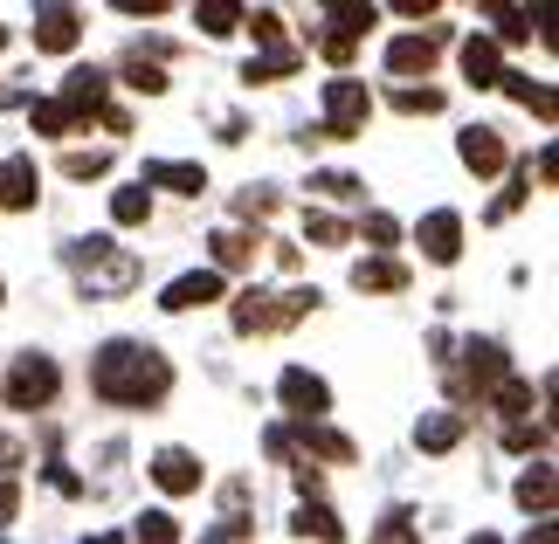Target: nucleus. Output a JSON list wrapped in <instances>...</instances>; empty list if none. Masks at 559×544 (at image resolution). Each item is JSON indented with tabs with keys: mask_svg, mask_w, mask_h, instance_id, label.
<instances>
[{
	"mask_svg": "<svg viewBox=\"0 0 559 544\" xmlns=\"http://www.w3.org/2000/svg\"><path fill=\"white\" fill-rule=\"evenodd\" d=\"M193 21H201L207 35H228L235 21H242V8H228V0H207V8H193Z\"/></svg>",
	"mask_w": 559,
	"mask_h": 544,
	"instance_id": "obj_31",
	"label": "nucleus"
},
{
	"mask_svg": "<svg viewBox=\"0 0 559 544\" xmlns=\"http://www.w3.org/2000/svg\"><path fill=\"white\" fill-rule=\"evenodd\" d=\"M28 118H35V132H41V138H70V132H76V118H70V111H62V104H56V97H41V104H35V111H28Z\"/></svg>",
	"mask_w": 559,
	"mask_h": 544,
	"instance_id": "obj_24",
	"label": "nucleus"
},
{
	"mask_svg": "<svg viewBox=\"0 0 559 544\" xmlns=\"http://www.w3.org/2000/svg\"><path fill=\"white\" fill-rule=\"evenodd\" d=\"M305 234H311L318 249H346V242H353V228L332 221V214H305Z\"/></svg>",
	"mask_w": 559,
	"mask_h": 544,
	"instance_id": "obj_27",
	"label": "nucleus"
},
{
	"mask_svg": "<svg viewBox=\"0 0 559 544\" xmlns=\"http://www.w3.org/2000/svg\"><path fill=\"white\" fill-rule=\"evenodd\" d=\"M139 544H180V524L166 510H145L139 517Z\"/></svg>",
	"mask_w": 559,
	"mask_h": 544,
	"instance_id": "obj_30",
	"label": "nucleus"
},
{
	"mask_svg": "<svg viewBox=\"0 0 559 544\" xmlns=\"http://www.w3.org/2000/svg\"><path fill=\"white\" fill-rule=\"evenodd\" d=\"M373 544H415V524H407V510H394V517H386Z\"/></svg>",
	"mask_w": 559,
	"mask_h": 544,
	"instance_id": "obj_39",
	"label": "nucleus"
},
{
	"mask_svg": "<svg viewBox=\"0 0 559 544\" xmlns=\"http://www.w3.org/2000/svg\"><path fill=\"white\" fill-rule=\"evenodd\" d=\"M201 303H222V276L214 269H187V276H174L166 282V297H159V311H201Z\"/></svg>",
	"mask_w": 559,
	"mask_h": 544,
	"instance_id": "obj_7",
	"label": "nucleus"
},
{
	"mask_svg": "<svg viewBox=\"0 0 559 544\" xmlns=\"http://www.w3.org/2000/svg\"><path fill=\"white\" fill-rule=\"evenodd\" d=\"M498 413H532V386L525 379H504L498 386Z\"/></svg>",
	"mask_w": 559,
	"mask_h": 544,
	"instance_id": "obj_35",
	"label": "nucleus"
},
{
	"mask_svg": "<svg viewBox=\"0 0 559 544\" xmlns=\"http://www.w3.org/2000/svg\"><path fill=\"white\" fill-rule=\"evenodd\" d=\"M359 234H367V242H373V249H394V242H401V228H394V214H367V228H359Z\"/></svg>",
	"mask_w": 559,
	"mask_h": 544,
	"instance_id": "obj_36",
	"label": "nucleus"
},
{
	"mask_svg": "<svg viewBox=\"0 0 559 544\" xmlns=\"http://www.w3.org/2000/svg\"><path fill=\"white\" fill-rule=\"evenodd\" d=\"M318 303V290H249L235 303V331H284Z\"/></svg>",
	"mask_w": 559,
	"mask_h": 544,
	"instance_id": "obj_3",
	"label": "nucleus"
},
{
	"mask_svg": "<svg viewBox=\"0 0 559 544\" xmlns=\"http://www.w3.org/2000/svg\"><path fill=\"white\" fill-rule=\"evenodd\" d=\"M394 111H407V118H428V111H442V90H436V83H421V90H415V83H401V90H394Z\"/></svg>",
	"mask_w": 559,
	"mask_h": 544,
	"instance_id": "obj_25",
	"label": "nucleus"
},
{
	"mask_svg": "<svg viewBox=\"0 0 559 544\" xmlns=\"http://www.w3.org/2000/svg\"><path fill=\"white\" fill-rule=\"evenodd\" d=\"M201 544H255V531H249V517H222Z\"/></svg>",
	"mask_w": 559,
	"mask_h": 544,
	"instance_id": "obj_34",
	"label": "nucleus"
},
{
	"mask_svg": "<svg viewBox=\"0 0 559 544\" xmlns=\"http://www.w3.org/2000/svg\"><path fill=\"white\" fill-rule=\"evenodd\" d=\"M504 90L519 97V104H532V111H539V118H552V90H546V83H525L519 70H511V76H504Z\"/></svg>",
	"mask_w": 559,
	"mask_h": 544,
	"instance_id": "obj_29",
	"label": "nucleus"
},
{
	"mask_svg": "<svg viewBox=\"0 0 559 544\" xmlns=\"http://www.w3.org/2000/svg\"><path fill=\"white\" fill-rule=\"evenodd\" d=\"M469 544H498V537H490V531H477V537H469Z\"/></svg>",
	"mask_w": 559,
	"mask_h": 544,
	"instance_id": "obj_43",
	"label": "nucleus"
},
{
	"mask_svg": "<svg viewBox=\"0 0 559 544\" xmlns=\"http://www.w3.org/2000/svg\"><path fill=\"white\" fill-rule=\"evenodd\" d=\"M124 83H132V90H145V97H159L166 90V76H159V62H145L139 49L124 56Z\"/></svg>",
	"mask_w": 559,
	"mask_h": 544,
	"instance_id": "obj_26",
	"label": "nucleus"
},
{
	"mask_svg": "<svg viewBox=\"0 0 559 544\" xmlns=\"http://www.w3.org/2000/svg\"><path fill=\"white\" fill-rule=\"evenodd\" d=\"M367 111H373L367 83H353V76H332V83H325V124H318L311 138H353L359 124H367Z\"/></svg>",
	"mask_w": 559,
	"mask_h": 544,
	"instance_id": "obj_5",
	"label": "nucleus"
},
{
	"mask_svg": "<svg viewBox=\"0 0 559 544\" xmlns=\"http://www.w3.org/2000/svg\"><path fill=\"white\" fill-rule=\"evenodd\" d=\"M504 448H519V455H525V448H546V427H525V421H511V427H504Z\"/></svg>",
	"mask_w": 559,
	"mask_h": 544,
	"instance_id": "obj_38",
	"label": "nucleus"
},
{
	"mask_svg": "<svg viewBox=\"0 0 559 544\" xmlns=\"http://www.w3.org/2000/svg\"><path fill=\"white\" fill-rule=\"evenodd\" d=\"M456 152H463V166L477 172V180H490V172L504 166V138L490 132V124H469V132L456 138Z\"/></svg>",
	"mask_w": 559,
	"mask_h": 544,
	"instance_id": "obj_12",
	"label": "nucleus"
},
{
	"mask_svg": "<svg viewBox=\"0 0 559 544\" xmlns=\"http://www.w3.org/2000/svg\"><path fill=\"white\" fill-rule=\"evenodd\" d=\"M421 255H428V263H456V255H463V214L456 207H436L421 221Z\"/></svg>",
	"mask_w": 559,
	"mask_h": 544,
	"instance_id": "obj_8",
	"label": "nucleus"
},
{
	"mask_svg": "<svg viewBox=\"0 0 559 544\" xmlns=\"http://www.w3.org/2000/svg\"><path fill=\"white\" fill-rule=\"evenodd\" d=\"M56 386H62V373H56L49 352H21L14 373H8V407L14 413H41V407H56Z\"/></svg>",
	"mask_w": 559,
	"mask_h": 544,
	"instance_id": "obj_4",
	"label": "nucleus"
},
{
	"mask_svg": "<svg viewBox=\"0 0 559 544\" xmlns=\"http://www.w3.org/2000/svg\"><path fill=\"white\" fill-rule=\"evenodd\" d=\"M83 544H118V531H97V537H83Z\"/></svg>",
	"mask_w": 559,
	"mask_h": 544,
	"instance_id": "obj_42",
	"label": "nucleus"
},
{
	"mask_svg": "<svg viewBox=\"0 0 559 544\" xmlns=\"http://www.w3.org/2000/svg\"><path fill=\"white\" fill-rule=\"evenodd\" d=\"M519 504H525L532 517H552V462H532V469L519 475Z\"/></svg>",
	"mask_w": 559,
	"mask_h": 544,
	"instance_id": "obj_20",
	"label": "nucleus"
},
{
	"mask_svg": "<svg viewBox=\"0 0 559 544\" xmlns=\"http://www.w3.org/2000/svg\"><path fill=\"white\" fill-rule=\"evenodd\" d=\"M415 442L428 455H442V448H456L463 442V413H421V427H415Z\"/></svg>",
	"mask_w": 559,
	"mask_h": 544,
	"instance_id": "obj_19",
	"label": "nucleus"
},
{
	"mask_svg": "<svg viewBox=\"0 0 559 544\" xmlns=\"http://www.w3.org/2000/svg\"><path fill=\"white\" fill-rule=\"evenodd\" d=\"M139 186H174V193H201L207 186V172L201 166H187V159H153L145 166V180Z\"/></svg>",
	"mask_w": 559,
	"mask_h": 544,
	"instance_id": "obj_16",
	"label": "nucleus"
},
{
	"mask_svg": "<svg viewBox=\"0 0 559 544\" xmlns=\"http://www.w3.org/2000/svg\"><path fill=\"white\" fill-rule=\"evenodd\" d=\"M14 504H21V489H14V483H0V524H14Z\"/></svg>",
	"mask_w": 559,
	"mask_h": 544,
	"instance_id": "obj_41",
	"label": "nucleus"
},
{
	"mask_svg": "<svg viewBox=\"0 0 559 544\" xmlns=\"http://www.w3.org/2000/svg\"><path fill=\"white\" fill-rule=\"evenodd\" d=\"M62 172H70V180H97V172H111V152H70Z\"/></svg>",
	"mask_w": 559,
	"mask_h": 544,
	"instance_id": "obj_32",
	"label": "nucleus"
},
{
	"mask_svg": "<svg viewBox=\"0 0 559 544\" xmlns=\"http://www.w3.org/2000/svg\"><path fill=\"white\" fill-rule=\"evenodd\" d=\"M104 90H111V76H104V70H70V83H62V97H56V104L83 124V111H97Z\"/></svg>",
	"mask_w": 559,
	"mask_h": 544,
	"instance_id": "obj_15",
	"label": "nucleus"
},
{
	"mask_svg": "<svg viewBox=\"0 0 559 544\" xmlns=\"http://www.w3.org/2000/svg\"><path fill=\"white\" fill-rule=\"evenodd\" d=\"M353 282H359V290H407V269L386 263V255H367V263L353 269Z\"/></svg>",
	"mask_w": 559,
	"mask_h": 544,
	"instance_id": "obj_21",
	"label": "nucleus"
},
{
	"mask_svg": "<svg viewBox=\"0 0 559 544\" xmlns=\"http://www.w3.org/2000/svg\"><path fill=\"white\" fill-rule=\"evenodd\" d=\"M311 186L325 193V201H359V180H353V172H311Z\"/></svg>",
	"mask_w": 559,
	"mask_h": 544,
	"instance_id": "obj_33",
	"label": "nucleus"
},
{
	"mask_svg": "<svg viewBox=\"0 0 559 544\" xmlns=\"http://www.w3.org/2000/svg\"><path fill=\"white\" fill-rule=\"evenodd\" d=\"M201 475H207V469L193 462L187 448H159V455H153V483H159L166 496H187V489H201Z\"/></svg>",
	"mask_w": 559,
	"mask_h": 544,
	"instance_id": "obj_9",
	"label": "nucleus"
},
{
	"mask_svg": "<svg viewBox=\"0 0 559 544\" xmlns=\"http://www.w3.org/2000/svg\"><path fill=\"white\" fill-rule=\"evenodd\" d=\"M0 41H8V35H0Z\"/></svg>",
	"mask_w": 559,
	"mask_h": 544,
	"instance_id": "obj_44",
	"label": "nucleus"
},
{
	"mask_svg": "<svg viewBox=\"0 0 559 544\" xmlns=\"http://www.w3.org/2000/svg\"><path fill=\"white\" fill-rule=\"evenodd\" d=\"M519 544H559V524H552V517H539V524H532Z\"/></svg>",
	"mask_w": 559,
	"mask_h": 544,
	"instance_id": "obj_40",
	"label": "nucleus"
},
{
	"mask_svg": "<svg viewBox=\"0 0 559 544\" xmlns=\"http://www.w3.org/2000/svg\"><path fill=\"white\" fill-rule=\"evenodd\" d=\"M166 386H174V365H166L153 344H139V338L97 344V359H91V394H97L104 407H159Z\"/></svg>",
	"mask_w": 559,
	"mask_h": 544,
	"instance_id": "obj_1",
	"label": "nucleus"
},
{
	"mask_svg": "<svg viewBox=\"0 0 559 544\" xmlns=\"http://www.w3.org/2000/svg\"><path fill=\"white\" fill-rule=\"evenodd\" d=\"M463 76L477 83V90H484V83H504V70H498V41H490V35H469V41H463Z\"/></svg>",
	"mask_w": 559,
	"mask_h": 544,
	"instance_id": "obj_17",
	"label": "nucleus"
},
{
	"mask_svg": "<svg viewBox=\"0 0 559 544\" xmlns=\"http://www.w3.org/2000/svg\"><path fill=\"white\" fill-rule=\"evenodd\" d=\"M249 263H255V234H242V228L214 234V276H222V269H249Z\"/></svg>",
	"mask_w": 559,
	"mask_h": 544,
	"instance_id": "obj_18",
	"label": "nucleus"
},
{
	"mask_svg": "<svg viewBox=\"0 0 559 544\" xmlns=\"http://www.w3.org/2000/svg\"><path fill=\"white\" fill-rule=\"evenodd\" d=\"M290 531H297V537H325V544H338V537H346V524H338V517H332L325 504H305V510L290 517Z\"/></svg>",
	"mask_w": 559,
	"mask_h": 544,
	"instance_id": "obj_22",
	"label": "nucleus"
},
{
	"mask_svg": "<svg viewBox=\"0 0 559 544\" xmlns=\"http://www.w3.org/2000/svg\"><path fill=\"white\" fill-rule=\"evenodd\" d=\"M532 21H539V14H525V8H504V14H498V35H504V41H525V35H532Z\"/></svg>",
	"mask_w": 559,
	"mask_h": 544,
	"instance_id": "obj_37",
	"label": "nucleus"
},
{
	"mask_svg": "<svg viewBox=\"0 0 559 544\" xmlns=\"http://www.w3.org/2000/svg\"><path fill=\"white\" fill-rule=\"evenodd\" d=\"M305 448H318V455H332V462H353V442H346V434H332L325 421H311V427H305Z\"/></svg>",
	"mask_w": 559,
	"mask_h": 544,
	"instance_id": "obj_28",
	"label": "nucleus"
},
{
	"mask_svg": "<svg viewBox=\"0 0 559 544\" xmlns=\"http://www.w3.org/2000/svg\"><path fill=\"white\" fill-rule=\"evenodd\" d=\"M35 193H41V172H35V159H21V152H14V159L8 166H0V207H35Z\"/></svg>",
	"mask_w": 559,
	"mask_h": 544,
	"instance_id": "obj_14",
	"label": "nucleus"
},
{
	"mask_svg": "<svg viewBox=\"0 0 559 544\" xmlns=\"http://www.w3.org/2000/svg\"><path fill=\"white\" fill-rule=\"evenodd\" d=\"M76 35H83V14L76 8H41L35 14V49L62 56V49H76Z\"/></svg>",
	"mask_w": 559,
	"mask_h": 544,
	"instance_id": "obj_11",
	"label": "nucleus"
},
{
	"mask_svg": "<svg viewBox=\"0 0 559 544\" xmlns=\"http://www.w3.org/2000/svg\"><path fill=\"white\" fill-rule=\"evenodd\" d=\"M70 263H76V276H83V290H91V297H124V290L139 282V263L111 249V234H91V242H76Z\"/></svg>",
	"mask_w": 559,
	"mask_h": 544,
	"instance_id": "obj_2",
	"label": "nucleus"
},
{
	"mask_svg": "<svg viewBox=\"0 0 559 544\" xmlns=\"http://www.w3.org/2000/svg\"><path fill=\"white\" fill-rule=\"evenodd\" d=\"M436 49H442V28H428V35H401L394 49H386V70H394V76H428Z\"/></svg>",
	"mask_w": 559,
	"mask_h": 544,
	"instance_id": "obj_10",
	"label": "nucleus"
},
{
	"mask_svg": "<svg viewBox=\"0 0 559 544\" xmlns=\"http://www.w3.org/2000/svg\"><path fill=\"white\" fill-rule=\"evenodd\" d=\"M469 379H477V400L490 394V386H504V379H511V359H504V344H498V338H469Z\"/></svg>",
	"mask_w": 559,
	"mask_h": 544,
	"instance_id": "obj_13",
	"label": "nucleus"
},
{
	"mask_svg": "<svg viewBox=\"0 0 559 544\" xmlns=\"http://www.w3.org/2000/svg\"><path fill=\"white\" fill-rule=\"evenodd\" d=\"M276 394H284V407L297 413V421H325V413H332V386L325 379H318V373H305V365H290V373L284 379H276Z\"/></svg>",
	"mask_w": 559,
	"mask_h": 544,
	"instance_id": "obj_6",
	"label": "nucleus"
},
{
	"mask_svg": "<svg viewBox=\"0 0 559 544\" xmlns=\"http://www.w3.org/2000/svg\"><path fill=\"white\" fill-rule=\"evenodd\" d=\"M111 221H118V228L153 221V193H145V186H118V193H111Z\"/></svg>",
	"mask_w": 559,
	"mask_h": 544,
	"instance_id": "obj_23",
	"label": "nucleus"
}]
</instances>
